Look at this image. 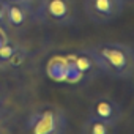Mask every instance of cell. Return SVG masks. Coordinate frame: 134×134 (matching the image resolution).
<instances>
[{"label": "cell", "instance_id": "1", "mask_svg": "<svg viewBox=\"0 0 134 134\" xmlns=\"http://www.w3.org/2000/svg\"><path fill=\"white\" fill-rule=\"evenodd\" d=\"M93 58L101 74L112 79H129L134 76V49L126 43L104 41L84 47Z\"/></svg>", "mask_w": 134, "mask_h": 134}, {"label": "cell", "instance_id": "2", "mask_svg": "<svg viewBox=\"0 0 134 134\" xmlns=\"http://www.w3.org/2000/svg\"><path fill=\"white\" fill-rule=\"evenodd\" d=\"M33 21L46 25L68 27L77 21L74 0H40L33 8Z\"/></svg>", "mask_w": 134, "mask_h": 134}, {"label": "cell", "instance_id": "3", "mask_svg": "<svg viewBox=\"0 0 134 134\" xmlns=\"http://www.w3.org/2000/svg\"><path fill=\"white\" fill-rule=\"evenodd\" d=\"M25 129L33 134H63L66 131V115L60 107L52 104L36 107L30 112Z\"/></svg>", "mask_w": 134, "mask_h": 134}, {"label": "cell", "instance_id": "4", "mask_svg": "<svg viewBox=\"0 0 134 134\" xmlns=\"http://www.w3.org/2000/svg\"><path fill=\"white\" fill-rule=\"evenodd\" d=\"M126 0H84L82 8L93 24H110L118 19L125 10Z\"/></svg>", "mask_w": 134, "mask_h": 134}, {"label": "cell", "instance_id": "5", "mask_svg": "<svg viewBox=\"0 0 134 134\" xmlns=\"http://www.w3.org/2000/svg\"><path fill=\"white\" fill-rule=\"evenodd\" d=\"M88 114L90 115H95L98 118H103L104 121L107 123H112V125H118L123 118V109L120 106L118 101H115L114 98L110 96H98L92 101L90 107H88Z\"/></svg>", "mask_w": 134, "mask_h": 134}, {"label": "cell", "instance_id": "6", "mask_svg": "<svg viewBox=\"0 0 134 134\" xmlns=\"http://www.w3.org/2000/svg\"><path fill=\"white\" fill-rule=\"evenodd\" d=\"M3 5H5L7 32H22L33 19V8L30 7L13 2H3Z\"/></svg>", "mask_w": 134, "mask_h": 134}, {"label": "cell", "instance_id": "7", "mask_svg": "<svg viewBox=\"0 0 134 134\" xmlns=\"http://www.w3.org/2000/svg\"><path fill=\"white\" fill-rule=\"evenodd\" d=\"M71 66L74 68V71H77L79 76H82V77H88V79L99 73L98 68H96V65H95V62H93V58H92L84 49H81V51L73 57V60H71Z\"/></svg>", "mask_w": 134, "mask_h": 134}, {"label": "cell", "instance_id": "8", "mask_svg": "<svg viewBox=\"0 0 134 134\" xmlns=\"http://www.w3.org/2000/svg\"><path fill=\"white\" fill-rule=\"evenodd\" d=\"M117 129L115 125L104 121L103 118H98L95 115H90L85 118V121L81 126V131L84 134H110Z\"/></svg>", "mask_w": 134, "mask_h": 134}, {"label": "cell", "instance_id": "9", "mask_svg": "<svg viewBox=\"0 0 134 134\" xmlns=\"http://www.w3.org/2000/svg\"><path fill=\"white\" fill-rule=\"evenodd\" d=\"M27 57H29V49H27L25 46L19 44V46L16 47V51L11 54L7 68H19V66L27 60Z\"/></svg>", "mask_w": 134, "mask_h": 134}, {"label": "cell", "instance_id": "10", "mask_svg": "<svg viewBox=\"0 0 134 134\" xmlns=\"http://www.w3.org/2000/svg\"><path fill=\"white\" fill-rule=\"evenodd\" d=\"M19 46V43L13 41V40H8V43L0 49V68H7L8 65V60L11 57V54L16 51V47Z\"/></svg>", "mask_w": 134, "mask_h": 134}, {"label": "cell", "instance_id": "11", "mask_svg": "<svg viewBox=\"0 0 134 134\" xmlns=\"http://www.w3.org/2000/svg\"><path fill=\"white\" fill-rule=\"evenodd\" d=\"M8 40H10V36H8V33H7V29L0 27V49H2V47L8 43Z\"/></svg>", "mask_w": 134, "mask_h": 134}, {"label": "cell", "instance_id": "12", "mask_svg": "<svg viewBox=\"0 0 134 134\" xmlns=\"http://www.w3.org/2000/svg\"><path fill=\"white\" fill-rule=\"evenodd\" d=\"M0 27L7 29V21H5V5H3V0H0Z\"/></svg>", "mask_w": 134, "mask_h": 134}, {"label": "cell", "instance_id": "13", "mask_svg": "<svg viewBox=\"0 0 134 134\" xmlns=\"http://www.w3.org/2000/svg\"><path fill=\"white\" fill-rule=\"evenodd\" d=\"M3 2H13V3H21V5H25V7H30L33 8L36 0H3Z\"/></svg>", "mask_w": 134, "mask_h": 134}]
</instances>
